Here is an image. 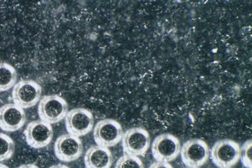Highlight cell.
<instances>
[{
  "label": "cell",
  "instance_id": "cell-1",
  "mask_svg": "<svg viewBox=\"0 0 252 168\" xmlns=\"http://www.w3.org/2000/svg\"><path fill=\"white\" fill-rule=\"evenodd\" d=\"M241 147L237 142L230 139H222L214 143L210 157L219 168H232L240 160Z\"/></svg>",
  "mask_w": 252,
  "mask_h": 168
},
{
  "label": "cell",
  "instance_id": "cell-2",
  "mask_svg": "<svg viewBox=\"0 0 252 168\" xmlns=\"http://www.w3.org/2000/svg\"><path fill=\"white\" fill-rule=\"evenodd\" d=\"M37 112L40 120L53 125L66 117L68 113V104L59 95H46L40 99Z\"/></svg>",
  "mask_w": 252,
  "mask_h": 168
},
{
  "label": "cell",
  "instance_id": "cell-3",
  "mask_svg": "<svg viewBox=\"0 0 252 168\" xmlns=\"http://www.w3.org/2000/svg\"><path fill=\"white\" fill-rule=\"evenodd\" d=\"M181 149L180 140L170 133L159 134L152 142V155L157 162L170 163L179 157Z\"/></svg>",
  "mask_w": 252,
  "mask_h": 168
},
{
  "label": "cell",
  "instance_id": "cell-4",
  "mask_svg": "<svg viewBox=\"0 0 252 168\" xmlns=\"http://www.w3.org/2000/svg\"><path fill=\"white\" fill-rule=\"evenodd\" d=\"M180 154L187 168H200L209 160L210 148L202 139H190L182 145Z\"/></svg>",
  "mask_w": 252,
  "mask_h": 168
},
{
  "label": "cell",
  "instance_id": "cell-5",
  "mask_svg": "<svg viewBox=\"0 0 252 168\" xmlns=\"http://www.w3.org/2000/svg\"><path fill=\"white\" fill-rule=\"evenodd\" d=\"M122 125L114 119H105L99 121L94 128V139L97 146L114 147L123 137Z\"/></svg>",
  "mask_w": 252,
  "mask_h": 168
},
{
  "label": "cell",
  "instance_id": "cell-6",
  "mask_svg": "<svg viewBox=\"0 0 252 168\" xmlns=\"http://www.w3.org/2000/svg\"><path fill=\"white\" fill-rule=\"evenodd\" d=\"M125 154L141 157L145 156L151 146L149 132L142 127H132L124 133L122 139Z\"/></svg>",
  "mask_w": 252,
  "mask_h": 168
},
{
  "label": "cell",
  "instance_id": "cell-7",
  "mask_svg": "<svg viewBox=\"0 0 252 168\" xmlns=\"http://www.w3.org/2000/svg\"><path fill=\"white\" fill-rule=\"evenodd\" d=\"M42 88L32 80H23L13 86L12 98L15 105L22 108H30L40 101Z\"/></svg>",
  "mask_w": 252,
  "mask_h": 168
},
{
  "label": "cell",
  "instance_id": "cell-8",
  "mask_svg": "<svg viewBox=\"0 0 252 168\" xmlns=\"http://www.w3.org/2000/svg\"><path fill=\"white\" fill-rule=\"evenodd\" d=\"M94 124L93 114L86 108H74L65 117V126L69 134L80 137L89 134Z\"/></svg>",
  "mask_w": 252,
  "mask_h": 168
},
{
  "label": "cell",
  "instance_id": "cell-9",
  "mask_svg": "<svg viewBox=\"0 0 252 168\" xmlns=\"http://www.w3.org/2000/svg\"><path fill=\"white\" fill-rule=\"evenodd\" d=\"M83 151L84 146L80 137L69 133L57 137L54 144L56 157L64 163H71L78 160L82 155Z\"/></svg>",
  "mask_w": 252,
  "mask_h": 168
},
{
  "label": "cell",
  "instance_id": "cell-10",
  "mask_svg": "<svg viewBox=\"0 0 252 168\" xmlns=\"http://www.w3.org/2000/svg\"><path fill=\"white\" fill-rule=\"evenodd\" d=\"M26 142L30 147L42 148L52 141L54 130L50 124L42 120H35L28 124L24 132Z\"/></svg>",
  "mask_w": 252,
  "mask_h": 168
},
{
  "label": "cell",
  "instance_id": "cell-11",
  "mask_svg": "<svg viewBox=\"0 0 252 168\" xmlns=\"http://www.w3.org/2000/svg\"><path fill=\"white\" fill-rule=\"evenodd\" d=\"M27 116L23 108L15 104H6L0 107V129L7 133L17 131L24 127Z\"/></svg>",
  "mask_w": 252,
  "mask_h": 168
},
{
  "label": "cell",
  "instance_id": "cell-12",
  "mask_svg": "<svg viewBox=\"0 0 252 168\" xmlns=\"http://www.w3.org/2000/svg\"><path fill=\"white\" fill-rule=\"evenodd\" d=\"M114 157L109 148L100 146H92L84 156L86 168H111Z\"/></svg>",
  "mask_w": 252,
  "mask_h": 168
},
{
  "label": "cell",
  "instance_id": "cell-13",
  "mask_svg": "<svg viewBox=\"0 0 252 168\" xmlns=\"http://www.w3.org/2000/svg\"><path fill=\"white\" fill-rule=\"evenodd\" d=\"M17 81V72L12 65L0 63V92L9 90Z\"/></svg>",
  "mask_w": 252,
  "mask_h": 168
},
{
  "label": "cell",
  "instance_id": "cell-14",
  "mask_svg": "<svg viewBox=\"0 0 252 168\" xmlns=\"http://www.w3.org/2000/svg\"><path fill=\"white\" fill-rule=\"evenodd\" d=\"M14 152L15 143L13 139L7 134L0 133V162L11 158Z\"/></svg>",
  "mask_w": 252,
  "mask_h": 168
},
{
  "label": "cell",
  "instance_id": "cell-15",
  "mask_svg": "<svg viewBox=\"0 0 252 168\" xmlns=\"http://www.w3.org/2000/svg\"><path fill=\"white\" fill-rule=\"evenodd\" d=\"M115 168H145L142 160L136 156L125 154L116 162Z\"/></svg>",
  "mask_w": 252,
  "mask_h": 168
},
{
  "label": "cell",
  "instance_id": "cell-16",
  "mask_svg": "<svg viewBox=\"0 0 252 168\" xmlns=\"http://www.w3.org/2000/svg\"><path fill=\"white\" fill-rule=\"evenodd\" d=\"M252 142L251 139L247 140L241 148L240 160L243 166L246 168H252Z\"/></svg>",
  "mask_w": 252,
  "mask_h": 168
},
{
  "label": "cell",
  "instance_id": "cell-17",
  "mask_svg": "<svg viewBox=\"0 0 252 168\" xmlns=\"http://www.w3.org/2000/svg\"><path fill=\"white\" fill-rule=\"evenodd\" d=\"M149 168H173V167L170 163L156 161L151 164Z\"/></svg>",
  "mask_w": 252,
  "mask_h": 168
},
{
  "label": "cell",
  "instance_id": "cell-18",
  "mask_svg": "<svg viewBox=\"0 0 252 168\" xmlns=\"http://www.w3.org/2000/svg\"><path fill=\"white\" fill-rule=\"evenodd\" d=\"M17 168H39L38 166H36V165L32 164V163H30V164L22 165V166H19V167H18Z\"/></svg>",
  "mask_w": 252,
  "mask_h": 168
},
{
  "label": "cell",
  "instance_id": "cell-19",
  "mask_svg": "<svg viewBox=\"0 0 252 168\" xmlns=\"http://www.w3.org/2000/svg\"><path fill=\"white\" fill-rule=\"evenodd\" d=\"M48 168H69L67 167V166H65V165L57 164V165H54V166H51V167H49Z\"/></svg>",
  "mask_w": 252,
  "mask_h": 168
},
{
  "label": "cell",
  "instance_id": "cell-20",
  "mask_svg": "<svg viewBox=\"0 0 252 168\" xmlns=\"http://www.w3.org/2000/svg\"><path fill=\"white\" fill-rule=\"evenodd\" d=\"M0 168H10L8 166H6V165L2 164V163H0Z\"/></svg>",
  "mask_w": 252,
  "mask_h": 168
},
{
  "label": "cell",
  "instance_id": "cell-21",
  "mask_svg": "<svg viewBox=\"0 0 252 168\" xmlns=\"http://www.w3.org/2000/svg\"></svg>",
  "mask_w": 252,
  "mask_h": 168
},
{
  "label": "cell",
  "instance_id": "cell-22",
  "mask_svg": "<svg viewBox=\"0 0 252 168\" xmlns=\"http://www.w3.org/2000/svg\"></svg>",
  "mask_w": 252,
  "mask_h": 168
}]
</instances>
